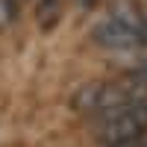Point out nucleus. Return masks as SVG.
I'll return each instance as SVG.
<instances>
[{"label":"nucleus","instance_id":"obj_3","mask_svg":"<svg viewBox=\"0 0 147 147\" xmlns=\"http://www.w3.org/2000/svg\"><path fill=\"white\" fill-rule=\"evenodd\" d=\"M35 15H38V21L44 24H53L59 18V0H38V9H35Z\"/></svg>","mask_w":147,"mask_h":147},{"label":"nucleus","instance_id":"obj_2","mask_svg":"<svg viewBox=\"0 0 147 147\" xmlns=\"http://www.w3.org/2000/svg\"><path fill=\"white\" fill-rule=\"evenodd\" d=\"M91 38L100 47H106V50H132V47H141V44H147L144 18L136 9H124L112 18H106L103 24H97Z\"/></svg>","mask_w":147,"mask_h":147},{"label":"nucleus","instance_id":"obj_4","mask_svg":"<svg viewBox=\"0 0 147 147\" xmlns=\"http://www.w3.org/2000/svg\"><path fill=\"white\" fill-rule=\"evenodd\" d=\"M141 18H144V30H147V6L141 9Z\"/></svg>","mask_w":147,"mask_h":147},{"label":"nucleus","instance_id":"obj_1","mask_svg":"<svg viewBox=\"0 0 147 147\" xmlns=\"http://www.w3.org/2000/svg\"><path fill=\"white\" fill-rule=\"evenodd\" d=\"M141 132H147V100L127 103L121 109L100 115V127H97V138L106 147H127L138 141Z\"/></svg>","mask_w":147,"mask_h":147},{"label":"nucleus","instance_id":"obj_5","mask_svg":"<svg viewBox=\"0 0 147 147\" xmlns=\"http://www.w3.org/2000/svg\"><path fill=\"white\" fill-rule=\"evenodd\" d=\"M82 3H85V6H91V3H94V0H82Z\"/></svg>","mask_w":147,"mask_h":147}]
</instances>
